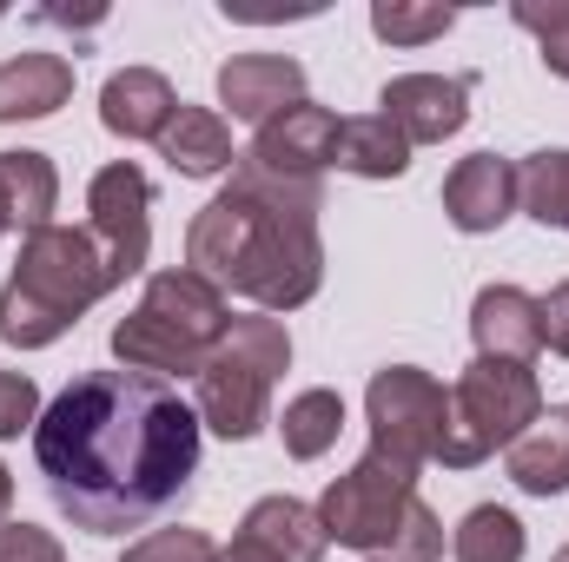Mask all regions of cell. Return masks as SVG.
I'll list each match as a JSON object with an SVG mask.
<instances>
[{
	"instance_id": "cell-1",
	"label": "cell",
	"mask_w": 569,
	"mask_h": 562,
	"mask_svg": "<svg viewBox=\"0 0 569 562\" xmlns=\"http://www.w3.org/2000/svg\"><path fill=\"white\" fill-rule=\"evenodd\" d=\"M199 411L146 371H80L33 423V463L87 536H127L186 503L199 476Z\"/></svg>"
},
{
	"instance_id": "cell-2",
	"label": "cell",
	"mask_w": 569,
	"mask_h": 562,
	"mask_svg": "<svg viewBox=\"0 0 569 562\" xmlns=\"http://www.w3.org/2000/svg\"><path fill=\"white\" fill-rule=\"evenodd\" d=\"M325 179H284L239 152L232 185L206 199L186 225V265L259 311H298L325 284Z\"/></svg>"
},
{
	"instance_id": "cell-3",
	"label": "cell",
	"mask_w": 569,
	"mask_h": 562,
	"mask_svg": "<svg viewBox=\"0 0 569 562\" xmlns=\"http://www.w3.org/2000/svg\"><path fill=\"white\" fill-rule=\"evenodd\" d=\"M107 291H120L87 225H40L20 239L13 279L0 284V338L13 351L60 344Z\"/></svg>"
},
{
	"instance_id": "cell-4",
	"label": "cell",
	"mask_w": 569,
	"mask_h": 562,
	"mask_svg": "<svg viewBox=\"0 0 569 562\" xmlns=\"http://www.w3.org/2000/svg\"><path fill=\"white\" fill-rule=\"evenodd\" d=\"M284 371H291V338L279 318H266V311L232 318L192 378V411L226 443H246L272 423V384Z\"/></svg>"
},
{
	"instance_id": "cell-5",
	"label": "cell",
	"mask_w": 569,
	"mask_h": 562,
	"mask_svg": "<svg viewBox=\"0 0 569 562\" xmlns=\"http://www.w3.org/2000/svg\"><path fill=\"white\" fill-rule=\"evenodd\" d=\"M537 418H543V384H537L530 364L470 358L463 378L450 384V423H443L437 463L443 470H477L483 456L510 450Z\"/></svg>"
},
{
	"instance_id": "cell-6",
	"label": "cell",
	"mask_w": 569,
	"mask_h": 562,
	"mask_svg": "<svg viewBox=\"0 0 569 562\" xmlns=\"http://www.w3.org/2000/svg\"><path fill=\"white\" fill-rule=\"evenodd\" d=\"M411 503H418V463H405V456H391V450L371 443L345 476L325 483L318 523H325L331 543H345V550H358V556H385L391 536L405 530Z\"/></svg>"
},
{
	"instance_id": "cell-7",
	"label": "cell",
	"mask_w": 569,
	"mask_h": 562,
	"mask_svg": "<svg viewBox=\"0 0 569 562\" xmlns=\"http://www.w3.org/2000/svg\"><path fill=\"white\" fill-rule=\"evenodd\" d=\"M365 423H371L378 450L425 470V463H437V443H443V423H450V391L418 364H385L365 391Z\"/></svg>"
},
{
	"instance_id": "cell-8",
	"label": "cell",
	"mask_w": 569,
	"mask_h": 562,
	"mask_svg": "<svg viewBox=\"0 0 569 562\" xmlns=\"http://www.w3.org/2000/svg\"><path fill=\"white\" fill-rule=\"evenodd\" d=\"M87 239L100 245L113 284L146 272V252H152V179L133 159H113V165L93 172V185H87Z\"/></svg>"
},
{
	"instance_id": "cell-9",
	"label": "cell",
	"mask_w": 569,
	"mask_h": 562,
	"mask_svg": "<svg viewBox=\"0 0 569 562\" xmlns=\"http://www.w3.org/2000/svg\"><path fill=\"white\" fill-rule=\"evenodd\" d=\"M470 93H477V73H398L385 80L378 107L411 145H443L450 133H463Z\"/></svg>"
},
{
	"instance_id": "cell-10",
	"label": "cell",
	"mask_w": 569,
	"mask_h": 562,
	"mask_svg": "<svg viewBox=\"0 0 569 562\" xmlns=\"http://www.w3.org/2000/svg\"><path fill=\"white\" fill-rule=\"evenodd\" d=\"M325 523L311 503L298 496H259L232 536V550H219V562H325Z\"/></svg>"
},
{
	"instance_id": "cell-11",
	"label": "cell",
	"mask_w": 569,
	"mask_h": 562,
	"mask_svg": "<svg viewBox=\"0 0 569 562\" xmlns=\"http://www.w3.org/2000/svg\"><path fill=\"white\" fill-rule=\"evenodd\" d=\"M305 100V67L291 53H232L219 67V107L246 127H272L284 107Z\"/></svg>"
},
{
	"instance_id": "cell-12",
	"label": "cell",
	"mask_w": 569,
	"mask_h": 562,
	"mask_svg": "<svg viewBox=\"0 0 569 562\" xmlns=\"http://www.w3.org/2000/svg\"><path fill=\"white\" fill-rule=\"evenodd\" d=\"M331 145H338V113L318 107V100H298V107H284L272 127H259V140H252L246 159H259L266 172H284V179H325Z\"/></svg>"
},
{
	"instance_id": "cell-13",
	"label": "cell",
	"mask_w": 569,
	"mask_h": 562,
	"mask_svg": "<svg viewBox=\"0 0 569 562\" xmlns=\"http://www.w3.org/2000/svg\"><path fill=\"white\" fill-rule=\"evenodd\" d=\"M510 212H517V165H510V159L470 152V159L450 165V179H443V219H450L457 232L483 239V232H497Z\"/></svg>"
},
{
	"instance_id": "cell-14",
	"label": "cell",
	"mask_w": 569,
	"mask_h": 562,
	"mask_svg": "<svg viewBox=\"0 0 569 562\" xmlns=\"http://www.w3.org/2000/svg\"><path fill=\"white\" fill-rule=\"evenodd\" d=\"M470 338H477V358H497V364H530L543 351V318H537V298L523 284H483L477 304H470Z\"/></svg>"
},
{
	"instance_id": "cell-15",
	"label": "cell",
	"mask_w": 569,
	"mask_h": 562,
	"mask_svg": "<svg viewBox=\"0 0 569 562\" xmlns=\"http://www.w3.org/2000/svg\"><path fill=\"white\" fill-rule=\"evenodd\" d=\"M172 113H179V93L159 67H120L100 87V127L120 140H159Z\"/></svg>"
},
{
	"instance_id": "cell-16",
	"label": "cell",
	"mask_w": 569,
	"mask_h": 562,
	"mask_svg": "<svg viewBox=\"0 0 569 562\" xmlns=\"http://www.w3.org/2000/svg\"><path fill=\"white\" fill-rule=\"evenodd\" d=\"M159 159H166L179 179H219V172H232L239 152H232V127H226V113H212V107H186V100H179V113H172L166 133H159Z\"/></svg>"
},
{
	"instance_id": "cell-17",
	"label": "cell",
	"mask_w": 569,
	"mask_h": 562,
	"mask_svg": "<svg viewBox=\"0 0 569 562\" xmlns=\"http://www.w3.org/2000/svg\"><path fill=\"white\" fill-rule=\"evenodd\" d=\"M67 100H73V60L67 53L0 60V127H13V120H53Z\"/></svg>"
},
{
	"instance_id": "cell-18",
	"label": "cell",
	"mask_w": 569,
	"mask_h": 562,
	"mask_svg": "<svg viewBox=\"0 0 569 562\" xmlns=\"http://www.w3.org/2000/svg\"><path fill=\"white\" fill-rule=\"evenodd\" d=\"M503 463H510V483L523 496H563L569 490V411H543L503 450Z\"/></svg>"
},
{
	"instance_id": "cell-19",
	"label": "cell",
	"mask_w": 569,
	"mask_h": 562,
	"mask_svg": "<svg viewBox=\"0 0 569 562\" xmlns=\"http://www.w3.org/2000/svg\"><path fill=\"white\" fill-rule=\"evenodd\" d=\"M331 165L351 172V179H405L411 172V140L385 113H358V120H338Z\"/></svg>"
},
{
	"instance_id": "cell-20",
	"label": "cell",
	"mask_w": 569,
	"mask_h": 562,
	"mask_svg": "<svg viewBox=\"0 0 569 562\" xmlns=\"http://www.w3.org/2000/svg\"><path fill=\"white\" fill-rule=\"evenodd\" d=\"M338 430H345V398L325 391V384L298 391L279 418V436H284V456H291V463H318V456L338 443Z\"/></svg>"
},
{
	"instance_id": "cell-21",
	"label": "cell",
	"mask_w": 569,
	"mask_h": 562,
	"mask_svg": "<svg viewBox=\"0 0 569 562\" xmlns=\"http://www.w3.org/2000/svg\"><path fill=\"white\" fill-rule=\"evenodd\" d=\"M517 212H530L550 232H569V145H543L517 165Z\"/></svg>"
},
{
	"instance_id": "cell-22",
	"label": "cell",
	"mask_w": 569,
	"mask_h": 562,
	"mask_svg": "<svg viewBox=\"0 0 569 562\" xmlns=\"http://www.w3.org/2000/svg\"><path fill=\"white\" fill-rule=\"evenodd\" d=\"M523 550H530L523 523H517L510 510H497V503H477V510L450 530V556L457 562H523Z\"/></svg>"
},
{
	"instance_id": "cell-23",
	"label": "cell",
	"mask_w": 569,
	"mask_h": 562,
	"mask_svg": "<svg viewBox=\"0 0 569 562\" xmlns=\"http://www.w3.org/2000/svg\"><path fill=\"white\" fill-rule=\"evenodd\" d=\"M457 27V7H411V0H378L371 7V33L391 40V47H425L443 40Z\"/></svg>"
},
{
	"instance_id": "cell-24",
	"label": "cell",
	"mask_w": 569,
	"mask_h": 562,
	"mask_svg": "<svg viewBox=\"0 0 569 562\" xmlns=\"http://www.w3.org/2000/svg\"><path fill=\"white\" fill-rule=\"evenodd\" d=\"M510 20L523 27V33H537V53H543V67L557 73V80H569V0H517L510 7Z\"/></svg>"
},
{
	"instance_id": "cell-25",
	"label": "cell",
	"mask_w": 569,
	"mask_h": 562,
	"mask_svg": "<svg viewBox=\"0 0 569 562\" xmlns=\"http://www.w3.org/2000/svg\"><path fill=\"white\" fill-rule=\"evenodd\" d=\"M437 556H443V516L418 496L411 516H405V530L391 536V550H385L378 562H437Z\"/></svg>"
},
{
	"instance_id": "cell-26",
	"label": "cell",
	"mask_w": 569,
	"mask_h": 562,
	"mask_svg": "<svg viewBox=\"0 0 569 562\" xmlns=\"http://www.w3.org/2000/svg\"><path fill=\"white\" fill-rule=\"evenodd\" d=\"M120 562H219V543L206 530H152Z\"/></svg>"
},
{
	"instance_id": "cell-27",
	"label": "cell",
	"mask_w": 569,
	"mask_h": 562,
	"mask_svg": "<svg viewBox=\"0 0 569 562\" xmlns=\"http://www.w3.org/2000/svg\"><path fill=\"white\" fill-rule=\"evenodd\" d=\"M40 423V384L27 371H0V443Z\"/></svg>"
},
{
	"instance_id": "cell-28",
	"label": "cell",
	"mask_w": 569,
	"mask_h": 562,
	"mask_svg": "<svg viewBox=\"0 0 569 562\" xmlns=\"http://www.w3.org/2000/svg\"><path fill=\"white\" fill-rule=\"evenodd\" d=\"M0 562H67L60 550V536L53 530H40V523H0Z\"/></svg>"
},
{
	"instance_id": "cell-29",
	"label": "cell",
	"mask_w": 569,
	"mask_h": 562,
	"mask_svg": "<svg viewBox=\"0 0 569 562\" xmlns=\"http://www.w3.org/2000/svg\"><path fill=\"white\" fill-rule=\"evenodd\" d=\"M537 318H543V344L557 351V358H569V279L550 291V298H537Z\"/></svg>"
},
{
	"instance_id": "cell-30",
	"label": "cell",
	"mask_w": 569,
	"mask_h": 562,
	"mask_svg": "<svg viewBox=\"0 0 569 562\" xmlns=\"http://www.w3.org/2000/svg\"><path fill=\"white\" fill-rule=\"evenodd\" d=\"M7 510H13V476H7V463H0V523H7Z\"/></svg>"
},
{
	"instance_id": "cell-31",
	"label": "cell",
	"mask_w": 569,
	"mask_h": 562,
	"mask_svg": "<svg viewBox=\"0 0 569 562\" xmlns=\"http://www.w3.org/2000/svg\"><path fill=\"white\" fill-rule=\"evenodd\" d=\"M7 232H20V225H13V205H7V185H0V239Z\"/></svg>"
},
{
	"instance_id": "cell-32",
	"label": "cell",
	"mask_w": 569,
	"mask_h": 562,
	"mask_svg": "<svg viewBox=\"0 0 569 562\" xmlns=\"http://www.w3.org/2000/svg\"><path fill=\"white\" fill-rule=\"evenodd\" d=\"M550 562H569V543H563V550H557V556H550Z\"/></svg>"
}]
</instances>
